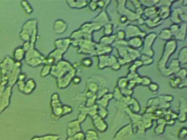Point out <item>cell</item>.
<instances>
[{"label": "cell", "instance_id": "cell-1", "mask_svg": "<svg viewBox=\"0 0 187 140\" xmlns=\"http://www.w3.org/2000/svg\"><path fill=\"white\" fill-rule=\"evenodd\" d=\"M37 21L34 19L29 20L24 24L20 34V39L24 42H30L32 44H35L36 41L37 34Z\"/></svg>", "mask_w": 187, "mask_h": 140}, {"label": "cell", "instance_id": "cell-2", "mask_svg": "<svg viewBox=\"0 0 187 140\" xmlns=\"http://www.w3.org/2000/svg\"><path fill=\"white\" fill-rule=\"evenodd\" d=\"M25 59L26 64L32 67H37L45 64L46 61V58L35 48V44L32 43L29 51L26 53Z\"/></svg>", "mask_w": 187, "mask_h": 140}, {"label": "cell", "instance_id": "cell-3", "mask_svg": "<svg viewBox=\"0 0 187 140\" xmlns=\"http://www.w3.org/2000/svg\"><path fill=\"white\" fill-rule=\"evenodd\" d=\"M12 87L7 86V84L1 82L0 83V113L9 106Z\"/></svg>", "mask_w": 187, "mask_h": 140}, {"label": "cell", "instance_id": "cell-4", "mask_svg": "<svg viewBox=\"0 0 187 140\" xmlns=\"http://www.w3.org/2000/svg\"><path fill=\"white\" fill-rule=\"evenodd\" d=\"M72 70V66L69 62L67 61H60L57 65L52 67L50 73L52 75L57 77L59 79L70 72Z\"/></svg>", "mask_w": 187, "mask_h": 140}, {"label": "cell", "instance_id": "cell-5", "mask_svg": "<svg viewBox=\"0 0 187 140\" xmlns=\"http://www.w3.org/2000/svg\"><path fill=\"white\" fill-rule=\"evenodd\" d=\"M75 71L72 70L70 72L64 76L62 79H59L57 82L58 87H59L60 88H65V87H66L70 84L71 81L72 80L73 78H74L73 77L75 76Z\"/></svg>", "mask_w": 187, "mask_h": 140}, {"label": "cell", "instance_id": "cell-6", "mask_svg": "<svg viewBox=\"0 0 187 140\" xmlns=\"http://www.w3.org/2000/svg\"><path fill=\"white\" fill-rule=\"evenodd\" d=\"M26 52L24 50L23 47H17L14 50L13 54V59L16 62H21L25 58Z\"/></svg>", "mask_w": 187, "mask_h": 140}, {"label": "cell", "instance_id": "cell-7", "mask_svg": "<svg viewBox=\"0 0 187 140\" xmlns=\"http://www.w3.org/2000/svg\"><path fill=\"white\" fill-rule=\"evenodd\" d=\"M36 87L35 81L32 78H30L25 83V86L24 89L23 93L26 95H29L32 93Z\"/></svg>", "mask_w": 187, "mask_h": 140}, {"label": "cell", "instance_id": "cell-8", "mask_svg": "<svg viewBox=\"0 0 187 140\" xmlns=\"http://www.w3.org/2000/svg\"><path fill=\"white\" fill-rule=\"evenodd\" d=\"M67 29V24L62 20L56 21L54 25V30L57 34H62Z\"/></svg>", "mask_w": 187, "mask_h": 140}, {"label": "cell", "instance_id": "cell-9", "mask_svg": "<svg viewBox=\"0 0 187 140\" xmlns=\"http://www.w3.org/2000/svg\"><path fill=\"white\" fill-rule=\"evenodd\" d=\"M129 43L131 47H134V48L141 47V45L142 44V41L140 39L137 38V37L131 39L129 41Z\"/></svg>", "mask_w": 187, "mask_h": 140}, {"label": "cell", "instance_id": "cell-10", "mask_svg": "<svg viewBox=\"0 0 187 140\" xmlns=\"http://www.w3.org/2000/svg\"><path fill=\"white\" fill-rule=\"evenodd\" d=\"M21 6L24 9L26 13L30 14L31 13H32L33 12V9L31 7V6L29 4V2L26 1H23L21 2Z\"/></svg>", "mask_w": 187, "mask_h": 140}, {"label": "cell", "instance_id": "cell-11", "mask_svg": "<svg viewBox=\"0 0 187 140\" xmlns=\"http://www.w3.org/2000/svg\"><path fill=\"white\" fill-rule=\"evenodd\" d=\"M171 36L172 34L171 30H169L168 29H164L160 34V38L162 39H164V40L171 39Z\"/></svg>", "mask_w": 187, "mask_h": 140}, {"label": "cell", "instance_id": "cell-12", "mask_svg": "<svg viewBox=\"0 0 187 140\" xmlns=\"http://www.w3.org/2000/svg\"><path fill=\"white\" fill-rule=\"evenodd\" d=\"M52 66L51 65H45L42 68L41 72V76L42 77H45L48 75L51 72Z\"/></svg>", "mask_w": 187, "mask_h": 140}, {"label": "cell", "instance_id": "cell-13", "mask_svg": "<svg viewBox=\"0 0 187 140\" xmlns=\"http://www.w3.org/2000/svg\"><path fill=\"white\" fill-rule=\"evenodd\" d=\"M82 64L86 67H90L92 64L93 62L90 58H84L83 60H82Z\"/></svg>", "mask_w": 187, "mask_h": 140}, {"label": "cell", "instance_id": "cell-14", "mask_svg": "<svg viewBox=\"0 0 187 140\" xmlns=\"http://www.w3.org/2000/svg\"><path fill=\"white\" fill-rule=\"evenodd\" d=\"M118 86L120 88H125L127 84V78H120V79H119V82H118Z\"/></svg>", "mask_w": 187, "mask_h": 140}, {"label": "cell", "instance_id": "cell-15", "mask_svg": "<svg viewBox=\"0 0 187 140\" xmlns=\"http://www.w3.org/2000/svg\"><path fill=\"white\" fill-rule=\"evenodd\" d=\"M89 89L90 90V92H96L98 90V89H99V87L95 83H91L89 84Z\"/></svg>", "mask_w": 187, "mask_h": 140}, {"label": "cell", "instance_id": "cell-16", "mask_svg": "<svg viewBox=\"0 0 187 140\" xmlns=\"http://www.w3.org/2000/svg\"><path fill=\"white\" fill-rule=\"evenodd\" d=\"M25 83H26L25 80H18V82H17L19 90L22 93L24 89V87L25 86Z\"/></svg>", "mask_w": 187, "mask_h": 140}, {"label": "cell", "instance_id": "cell-17", "mask_svg": "<svg viewBox=\"0 0 187 140\" xmlns=\"http://www.w3.org/2000/svg\"><path fill=\"white\" fill-rule=\"evenodd\" d=\"M25 52H27L29 51L30 47H31V43L30 42H25L24 43L23 46H22Z\"/></svg>", "mask_w": 187, "mask_h": 140}, {"label": "cell", "instance_id": "cell-18", "mask_svg": "<svg viewBox=\"0 0 187 140\" xmlns=\"http://www.w3.org/2000/svg\"><path fill=\"white\" fill-rule=\"evenodd\" d=\"M112 25H110V24H107L106 26H105V34L107 35H109L110 34L112 33Z\"/></svg>", "mask_w": 187, "mask_h": 140}, {"label": "cell", "instance_id": "cell-19", "mask_svg": "<svg viewBox=\"0 0 187 140\" xmlns=\"http://www.w3.org/2000/svg\"><path fill=\"white\" fill-rule=\"evenodd\" d=\"M149 89L152 91H156L158 89V86L157 84H155V83L150 84H149Z\"/></svg>", "mask_w": 187, "mask_h": 140}, {"label": "cell", "instance_id": "cell-20", "mask_svg": "<svg viewBox=\"0 0 187 140\" xmlns=\"http://www.w3.org/2000/svg\"><path fill=\"white\" fill-rule=\"evenodd\" d=\"M81 78L78 77H75L73 78L72 81L75 84H79L81 82Z\"/></svg>", "mask_w": 187, "mask_h": 140}]
</instances>
